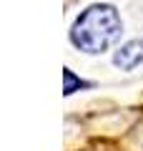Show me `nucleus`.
<instances>
[{"mask_svg":"<svg viewBox=\"0 0 143 151\" xmlns=\"http://www.w3.org/2000/svg\"><path fill=\"white\" fill-rule=\"evenodd\" d=\"M123 33L121 15L108 3H95L88 5L70 28V40L75 48L85 53H103L108 50Z\"/></svg>","mask_w":143,"mask_h":151,"instance_id":"f257e3e1","label":"nucleus"},{"mask_svg":"<svg viewBox=\"0 0 143 151\" xmlns=\"http://www.w3.org/2000/svg\"><path fill=\"white\" fill-rule=\"evenodd\" d=\"M113 63L123 70H133L136 65L143 63V40H128L126 45L116 50L113 55Z\"/></svg>","mask_w":143,"mask_h":151,"instance_id":"f03ea898","label":"nucleus"},{"mask_svg":"<svg viewBox=\"0 0 143 151\" xmlns=\"http://www.w3.org/2000/svg\"><path fill=\"white\" fill-rule=\"evenodd\" d=\"M75 86H90V83H85V81H78V78H75L73 76V70L70 68H65V93H73L75 91Z\"/></svg>","mask_w":143,"mask_h":151,"instance_id":"7ed1b4c3","label":"nucleus"}]
</instances>
